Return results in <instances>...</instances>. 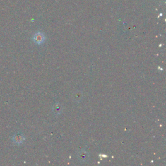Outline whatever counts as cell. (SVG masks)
Segmentation results:
<instances>
[{
  "label": "cell",
  "mask_w": 166,
  "mask_h": 166,
  "mask_svg": "<svg viewBox=\"0 0 166 166\" xmlns=\"http://www.w3.org/2000/svg\"><path fill=\"white\" fill-rule=\"evenodd\" d=\"M33 40H34L36 44H41L43 43L45 40V36L43 33L38 32L36 33L34 35V37H33Z\"/></svg>",
  "instance_id": "cell-1"
},
{
  "label": "cell",
  "mask_w": 166,
  "mask_h": 166,
  "mask_svg": "<svg viewBox=\"0 0 166 166\" xmlns=\"http://www.w3.org/2000/svg\"><path fill=\"white\" fill-rule=\"evenodd\" d=\"M89 158V154L86 151H83L80 152L78 154V159L79 160V161L81 162H86L88 161Z\"/></svg>",
  "instance_id": "cell-2"
},
{
  "label": "cell",
  "mask_w": 166,
  "mask_h": 166,
  "mask_svg": "<svg viewBox=\"0 0 166 166\" xmlns=\"http://www.w3.org/2000/svg\"><path fill=\"white\" fill-rule=\"evenodd\" d=\"M53 111L54 114H56V115H60L62 111L61 105H60L59 103H58V102H57V103H55L53 105Z\"/></svg>",
  "instance_id": "cell-3"
},
{
  "label": "cell",
  "mask_w": 166,
  "mask_h": 166,
  "mask_svg": "<svg viewBox=\"0 0 166 166\" xmlns=\"http://www.w3.org/2000/svg\"><path fill=\"white\" fill-rule=\"evenodd\" d=\"M25 140V138H24L22 135L20 134H18V135H15L13 138V140L15 143L16 144H21L22 143L23 141Z\"/></svg>",
  "instance_id": "cell-4"
},
{
  "label": "cell",
  "mask_w": 166,
  "mask_h": 166,
  "mask_svg": "<svg viewBox=\"0 0 166 166\" xmlns=\"http://www.w3.org/2000/svg\"><path fill=\"white\" fill-rule=\"evenodd\" d=\"M81 98H82V94L79 92L76 93L74 95V100L76 101H78L79 100H81Z\"/></svg>",
  "instance_id": "cell-5"
}]
</instances>
